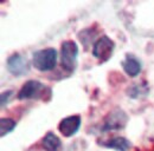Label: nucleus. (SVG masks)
<instances>
[{
  "label": "nucleus",
  "mask_w": 154,
  "mask_h": 151,
  "mask_svg": "<svg viewBox=\"0 0 154 151\" xmlns=\"http://www.w3.org/2000/svg\"><path fill=\"white\" fill-rule=\"evenodd\" d=\"M46 85L40 83L38 80H29L26 81L18 92V99L24 100V99H32V98H38L46 90Z\"/></svg>",
  "instance_id": "6"
},
{
  "label": "nucleus",
  "mask_w": 154,
  "mask_h": 151,
  "mask_svg": "<svg viewBox=\"0 0 154 151\" xmlns=\"http://www.w3.org/2000/svg\"><path fill=\"white\" fill-rule=\"evenodd\" d=\"M128 122V116L120 109H116L109 113L103 122L102 131H114L121 130L126 126Z\"/></svg>",
  "instance_id": "5"
},
{
  "label": "nucleus",
  "mask_w": 154,
  "mask_h": 151,
  "mask_svg": "<svg viewBox=\"0 0 154 151\" xmlns=\"http://www.w3.org/2000/svg\"><path fill=\"white\" fill-rule=\"evenodd\" d=\"M17 126V123L12 118H1L0 119V135L1 137H5L10 132H12Z\"/></svg>",
  "instance_id": "11"
},
{
  "label": "nucleus",
  "mask_w": 154,
  "mask_h": 151,
  "mask_svg": "<svg viewBox=\"0 0 154 151\" xmlns=\"http://www.w3.org/2000/svg\"><path fill=\"white\" fill-rule=\"evenodd\" d=\"M81 124H82L81 116L72 114V116L65 117L64 119L60 120V123L58 125V130L64 137H71L78 132L79 128H81Z\"/></svg>",
  "instance_id": "7"
},
{
  "label": "nucleus",
  "mask_w": 154,
  "mask_h": 151,
  "mask_svg": "<svg viewBox=\"0 0 154 151\" xmlns=\"http://www.w3.org/2000/svg\"><path fill=\"white\" fill-rule=\"evenodd\" d=\"M6 66H7L8 72L16 77L27 75L31 67L30 61L20 53H13L12 56L8 57L6 61Z\"/></svg>",
  "instance_id": "4"
},
{
  "label": "nucleus",
  "mask_w": 154,
  "mask_h": 151,
  "mask_svg": "<svg viewBox=\"0 0 154 151\" xmlns=\"http://www.w3.org/2000/svg\"><path fill=\"white\" fill-rule=\"evenodd\" d=\"M122 67L129 77H136L141 72V61L133 55H127L122 61Z\"/></svg>",
  "instance_id": "8"
},
{
  "label": "nucleus",
  "mask_w": 154,
  "mask_h": 151,
  "mask_svg": "<svg viewBox=\"0 0 154 151\" xmlns=\"http://www.w3.org/2000/svg\"><path fill=\"white\" fill-rule=\"evenodd\" d=\"M42 147L45 151H59L62 149V142L57 135L48 132L42 141Z\"/></svg>",
  "instance_id": "10"
},
{
  "label": "nucleus",
  "mask_w": 154,
  "mask_h": 151,
  "mask_svg": "<svg viewBox=\"0 0 154 151\" xmlns=\"http://www.w3.org/2000/svg\"><path fill=\"white\" fill-rule=\"evenodd\" d=\"M147 91H148L147 85L142 86V85L137 84V85H133L132 89L128 90V94H131V97H133V98H136V97H139V94L140 96H145L147 93Z\"/></svg>",
  "instance_id": "12"
},
{
  "label": "nucleus",
  "mask_w": 154,
  "mask_h": 151,
  "mask_svg": "<svg viewBox=\"0 0 154 151\" xmlns=\"http://www.w3.org/2000/svg\"><path fill=\"white\" fill-rule=\"evenodd\" d=\"M102 145L106 147V148H108V149H113V150H116V151H128L131 149V147H132L131 142L127 138L120 137V136L110 138L109 141L104 142Z\"/></svg>",
  "instance_id": "9"
},
{
  "label": "nucleus",
  "mask_w": 154,
  "mask_h": 151,
  "mask_svg": "<svg viewBox=\"0 0 154 151\" xmlns=\"http://www.w3.org/2000/svg\"><path fill=\"white\" fill-rule=\"evenodd\" d=\"M12 94H13V91H6V92L1 93V96H0V98H1V108H4L8 103V100H10Z\"/></svg>",
  "instance_id": "13"
},
{
  "label": "nucleus",
  "mask_w": 154,
  "mask_h": 151,
  "mask_svg": "<svg viewBox=\"0 0 154 151\" xmlns=\"http://www.w3.org/2000/svg\"><path fill=\"white\" fill-rule=\"evenodd\" d=\"M78 51V45L74 40H65L60 45V65L69 73L76 69Z\"/></svg>",
  "instance_id": "2"
},
{
  "label": "nucleus",
  "mask_w": 154,
  "mask_h": 151,
  "mask_svg": "<svg viewBox=\"0 0 154 151\" xmlns=\"http://www.w3.org/2000/svg\"><path fill=\"white\" fill-rule=\"evenodd\" d=\"M57 51L52 47L42 49L32 55V65L40 72H48L56 67L57 64Z\"/></svg>",
  "instance_id": "1"
},
{
  "label": "nucleus",
  "mask_w": 154,
  "mask_h": 151,
  "mask_svg": "<svg viewBox=\"0 0 154 151\" xmlns=\"http://www.w3.org/2000/svg\"><path fill=\"white\" fill-rule=\"evenodd\" d=\"M114 50H115V43L108 36H102L94 43L91 53L98 61L106 63L112 58Z\"/></svg>",
  "instance_id": "3"
}]
</instances>
